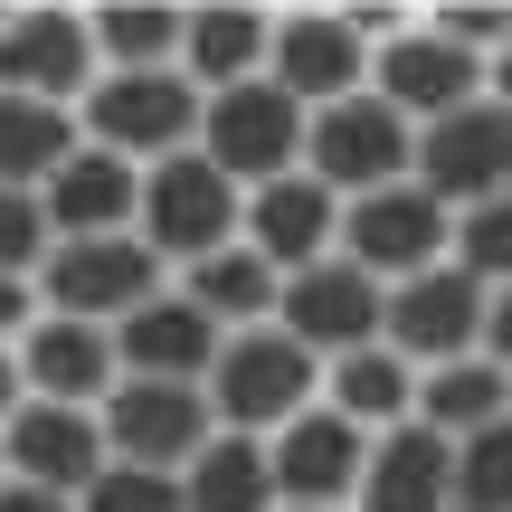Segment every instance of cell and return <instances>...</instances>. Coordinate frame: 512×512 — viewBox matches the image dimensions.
<instances>
[{"mask_svg":"<svg viewBox=\"0 0 512 512\" xmlns=\"http://www.w3.org/2000/svg\"><path fill=\"white\" fill-rule=\"evenodd\" d=\"M29 408V370H19V342H0V427Z\"/></svg>","mask_w":512,"mask_h":512,"instance_id":"obj_35","label":"cell"},{"mask_svg":"<svg viewBox=\"0 0 512 512\" xmlns=\"http://www.w3.org/2000/svg\"><path fill=\"white\" fill-rule=\"evenodd\" d=\"M76 124H86L95 152L152 171V162H171V152H200L209 95L190 86L181 67H105V76H95V95L76 105Z\"/></svg>","mask_w":512,"mask_h":512,"instance_id":"obj_1","label":"cell"},{"mask_svg":"<svg viewBox=\"0 0 512 512\" xmlns=\"http://www.w3.org/2000/svg\"><path fill=\"white\" fill-rule=\"evenodd\" d=\"M38 275H0V342H29V323H38Z\"/></svg>","mask_w":512,"mask_h":512,"instance_id":"obj_34","label":"cell"},{"mask_svg":"<svg viewBox=\"0 0 512 512\" xmlns=\"http://www.w3.org/2000/svg\"><path fill=\"white\" fill-rule=\"evenodd\" d=\"M0 512H76V503H67V494H38V484L10 475V484H0Z\"/></svg>","mask_w":512,"mask_h":512,"instance_id":"obj_36","label":"cell"},{"mask_svg":"<svg viewBox=\"0 0 512 512\" xmlns=\"http://www.w3.org/2000/svg\"><path fill=\"white\" fill-rule=\"evenodd\" d=\"M380 313H389V285H380V275H361L351 256H323V266L285 275V313H275V323L332 370V361H351V351L380 342Z\"/></svg>","mask_w":512,"mask_h":512,"instance_id":"obj_12","label":"cell"},{"mask_svg":"<svg viewBox=\"0 0 512 512\" xmlns=\"http://www.w3.org/2000/svg\"><path fill=\"white\" fill-rule=\"evenodd\" d=\"M494 418H512V370L494 351H465V361H446V370H418V427H437L446 446L484 437Z\"/></svg>","mask_w":512,"mask_h":512,"instance_id":"obj_23","label":"cell"},{"mask_svg":"<svg viewBox=\"0 0 512 512\" xmlns=\"http://www.w3.org/2000/svg\"><path fill=\"white\" fill-rule=\"evenodd\" d=\"M181 294H190L219 332H256V323H275V313H285V275H275L247 238L219 247V256H200V266L181 275Z\"/></svg>","mask_w":512,"mask_h":512,"instance_id":"obj_24","label":"cell"},{"mask_svg":"<svg viewBox=\"0 0 512 512\" xmlns=\"http://www.w3.org/2000/svg\"><path fill=\"white\" fill-rule=\"evenodd\" d=\"M494 105H512V48L494 57Z\"/></svg>","mask_w":512,"mask_h":512,"instance_id":"obj_38","label":"cell"},{"mask_svg":"<svg viewBox=\"0 0 512 512\" xmlns=\"http://www.w3.org/2000/svg\"><path fill=\"white\" fill-rule=\"evenodd\" d=\"M266 76H275L304 114L361 95V86H370V38H361V19H351V10H275Z\"/></svg>","mask_w":512,"mask_h":512,"instance_id":"obj_13","label":"cell"},{"mask_svg":"<svg viewBox=\"0 0 512 512\" xmlns=\"http://www.w3.org/2000/svg\"><path fill=\"white\" fill-rule=\"evenodd\" d=\"M266 48H275V10H247V0H209L190 10V38H181V76L200 95H228L247 76H266Z\"/></svg>","mask_w":512,"mask_h":512,"instance_id":"obj_22","label":"cell"},{"mask_svg":"<svg viewBox=\"0 0 512 512\" xmlns=\"http://www.w3.org/2000/svg\"><path fill=\"white\" fill-rule=\"evenodd\" d=\"M342 256L361 275H380V285H408V275L456 256V209H446L437 190H418V181L370 190V200L342 209Z\"/></svg>","mask_w":512,"mask_h":512,"instance_id":"obj_8","label":"cell"},{"mask_svg":"<svg viewBox=\"0 0 512 512\" xmlns=\"http://www.w3.org/2000/svg\"><path fill=\"white\" fill-rule=\"evenodd\" d=\"M0 456H10V475H19V484L86 503V494H95V475L114 465V446H105V408H57V399H29L10 427H0Z\"/></svg>","mask_w":512,"mask_h":512,"instance_id":"obj_15","label":"cell"},{"mask_svg":"<svg viewBox=\"0 0 512 512\" xmlns=\"http://www.w3.org/2000/svg\"><path fill=\"white\" fill-rule=\"evenodd\" d=\"M19 370H29V399H57V408H105L114 389H124L114 332L76 323V313H38L29 342H19Z\"/></svg>","mask_w":512,"mask_h":512,"instance_id":"obj_17","label":"cell"},{"mask_svg":"<svg viewBox=\"0 0 512 512\" xmlns=\"http://www.w3.org/2000/svg\"><path fill=\"white\" fill-rule=\"evenodd\" d=\"M86 143L67 105H38V95H0V190H48L67 171V152Z\"/></svg>","mask_w":512,"mask_h":512,"instance_id":"obj_27","label":"cell"},{"mask_svg":"<svg viewBox=\"0 0 512 512\" xmlns=\"http://www.w3.org/2000/svg\"><path fill=\"white\" fill-rule=\"evenodd\" d=\"M484 351H494V361L512 370V285L494 294V313H484Z\"/></svg>","mask_w":512,"mask_h":512,"instance_id":"obj_37","label":"cell"},{"mask_svg":"<svg viewBox=\"0 0 512 512\" xmlns=\"http://www.w3.org/2000/svg\"><path fill=\"white\" fill-rule=\"evenodd\" d=\"M143 247L162 256L171 275H190L200 256H219V247H238L247 238V190L228 181L209 152H171V162H152L143 171Z\"/></svg>","mask_w":512,"mask_h":512,"instance_id":"obj_3","label":"cell"},{"mask_svg":"<svg viewBox=\"0 0 512 512\" xmlns=\"http://www.w3.org/2000/svg\"><path fill=\"white\" fill-rule=\"evenodd\" d=\"M323 408H342L351 427H370V437H389V427L418 418V361H399L389 342L351 351V361L323 370Z\"/></svg>","mask_w":512,"mask_h":512,"instance_id":"obj_25","label":"cell"},{"mask_svg":"<svg viewBox=\"0 0 512 512\" xmlns=\"http://www.w3.org/2000/svg\"><path fill=\"white\" fill-rule=\"evenodd\" d=\"M351 512H456V446H446L437 427H418V418L370 437Z\"/></svg>","mask_w":512,"mask_h":512,"instance_id":"obj_19","label":"cell"},{"mask_svg":"<svg viewBox=\"0 0 512 512\" xmlns=\"http://www.w3.org/2000/svg\"><path fill=\"white\" fill-rule=\"evenodd\" d=\"M304 171H313V181H323L342 209L370 200V190H399V181H418V124L361 86V95H342V105L313 114V133H304Z\"/></svg>","mask_w":512,"mask_h":512,"instance_id":"obj_4","label":"cell"},{"mask_svg":"<svg viewBox=\"0 0 512 512\" xmlns=\"http://www.w3.org/2000/svg\"><path fill=\"white\" fill-rule=\"evenodd\" d=\"M38 209H48V238L57 247H67V238H124V228L143 219V171L114 162V152H95V143H76L67 171L38 190Z\"/></svg>","mask_w":512,"mask_h":512,"instance_id":"obj_20","label":"cell"},{"mask_svg":"<svg viewBox=\"0 0 512 512\" xmlns=\"http://www.w3.org/2000/svg\"><path fill=\"white\" fill-rule=\"evenodd\" d=\"M219 342H228V332L209 323V313L190 304L181 285H171V294H152L133 323H114L124 380H190V389H209V361H219Z\"/></svg>","mask_w":512,"mask_h":512,"instance_id":"obj_21","label":"cell"},{"mask_svg":"<svg viewBox=\"0 0 512 512\" xmlns=\"http://www.w3.org/2000/svg\"><path fill=\"white\" fill-rule=\"evenodd\" d=\"M0 484H10V456H0Z\"/></svg>","mask_w":512,"mask_h":512,"instance_id":"obj_39","label":"cell"},{"mask_svg":"<svg viewBox=\"0 0 512 512\" xmlns=\"http://www.w3.org/2000/svg\"><path fill=\"white\" fill-rule=\"evenodd\" d=\"M304 133H313V114L294 105L275 76H247V86L209 95L200 152H209L238 190H266V181H285V171H304Z\"/></svg>","mask_w":512,"mask_h":512,"instance_id":"obj_6","label":"cell"},{"mask_svg":"<svg viewBox=\"0 0 512 512\" xmlns=\"http://www.w3.org/2000/svg\"><path fill=\"white\" fill-rule=\"evenodd\" d=\"M418 190H437L446 209H475V200H503L512 190V105H465L446 124L418 133Z\"/></svg>","mask_w":512,"mask_h":512,"instance_id":"obj_16","label":"cell"},{"mask_svg":"<svg viewBox=\"0 0 512 512\" xmlns=\"http://www.w3.org/2000/svg\"><path fill=\"white\" fill-rule=\"evenodd\" d=\"M313 399H323V361H313L285 323L228 332L219 361H209V408H219V427H238V437H275V427H294Z\"/></svg>","mask_w":512,"mask_h":512,"instance_id":"obj_2","label":"cell"},{"mask_svg":"<svg viewBox=\"0 0 512 512\" xmlns=\"http://www.w3.org/2000/svg\"><path fill=\"white\" fill-rule=\"evenodd\" d=\"M484 313H494V285H475V275L446 256V266L389 285L380 342L399 351V361H418V370H446V361H465V351H484Z\"/></svg>","mask_w":512,"mask_h":512,"instance_id":"obj_9","label":"cell"},{"mask_svg":"<svg viewBox=\"0 0 512 512\" xmlns=\"http://www.w3.org/2000/svg\"><path fill=\"white\" fill-rule=\"evenodd\" d=\"M266 456H275V503H294V512H351L361 465H370V427H351L342 408L313 399L294 427L266 437Z\"/></svg>","mask_w":512,"mask_h":512,"instance_id":"obj_14","label":"cell"},{"mask_svg":"<svg viewBox=\"0 0 512 512\" xmlns=\"http://www.w3.org/2000/svg\"><path fill=\"white\" fill-rule=\"evenodd\" d=\"M105 57H95V19L86 10H10L0 19V95H38V105H86Z\"/></svg>","mask_w":512,"mask_h":512,"instance_id":"obj_10","label":"cell"},{"mask_svg":"<svg viewBox=\"0 0 512 512\" xmlns=\"http://www.w3.org/2000/svg\"><path fill=\"white\" fill-rule=\"evenodd\" d=\"M370 95H380V105H399L408 124L427 133V124H446V114L484 105V95H494V67H484L475 48H456V38L418 10L380 57H370Z\"/></svg>","mask_w":512,"mask_h":512,"instance_id":"obj_7","label":"cell"},{"mask_svg":"<svg viewBox=\"0 0 512 512\" xmlns=\"http://www.w3.org/2000/svg\"><path fill=\"white\" fill-rule=\"evenodd\" d=\"M247 247L266 256L275 275L323 266V256H342V200H332L313 171H285V181L247 190Z\"/></svg>","mask_w":512,"mask_h":512,"instance_id":"obj_18","label":"cell"},{"mask_svg":"<svg viewBox=\"0 0 512 512\" xmlns=\"http://www.w3.org/2000/svg\"><path fill=\"white\" fill-rule=\"evenodd\" d=\"M95 19V57L105 67H181V38H190V10H162V0H114V10H86Z\"/></svg>","mask_w":512,"mask_h":512,"instance_id":"obj_28","label":"cell"},{"mask_svg":"<svg viewBox=\"0 0 512 512\" xmlns=\"http://www.w3.org/2000/svg\"><path fill=\"white\" fill-rule=\"evenodd\" d=\"M427 19H437L456 48H475V57H484V48L503 57V48H512V0H437Z\"/></svg>","mask_w":512,"mask_h":512,"instance_id":"obj_33","label":"cell"},{"mask_svg":"<svg viewBox=\"0 0 512 512\" xmlns=\"http://www.w3.org/2000/svg\"><path fill=\"white\" fill-rule=\"evenodd\" d=\"M152 294H171V266L143 247V228H124V238H67L38 266V304L76 313V323H105V332L133 323Z\"/></svg>","mask_w":512,"mask_h":512,"instance_id":"obj_5","label":"cell"},{"mask_svg":"<svg viewBox=\"0 0 512 512\" xmlns=\"http://www.w3.org/2000/svg\"><path fill=\"white\" fill-rule=\"evenodd\" d=\"M456 503L465 512H512V418L456 446Z\"/></svg>","mask_w":512,"mask_h":512,"instance_id":"obj_30","label":"cell"},{"mask_svg":"<svg viewBox=\"0 0 512 512\" xmlns=\"http://www.w3.org/2000/svg\"><path fill=\"white\" fill-rule=\"evenodd\" d=\"M48 209H38V190H0V275H38L48 266Z\"/></svg>","mask_w":512,"mask_h":512,"instance_id":"obj_32","label":"cell"},{"mask_svg":"<svg viewBox=\"0 0 512 512\" xmlns=\"http://www.w3.org/2000/svg\"><path fill=\"white\" fill-rule=\"evenodd\" d=\"M456 266L475 275V285H512V190L503 200H475V209H456Z\"/></svg>","mask_w":512,"mask_h":512,"instance_id":"obj_29","label":"cell"},{"mask_svg":"<svg viewBox=\"0 0 512 512\" xmlns=\"http://www.w3.org/2000/svg\"><path fill=\"white\" fill-rule=\"evenodd\" d=\"M181 494H190V512H285V503H275V456H266V437H238V427H219V437L190 456Z\"/></svg>","mask_w":512,"mask_h":512,"instance_id":"obj_26","label":"cell"},{"mask_svg":"<svg viewBox=\"0 0 512 512\" xmlns=\"http://www.w3.org/2000/svg\"><path fill=\"white\" fill-rule=\"evenodd\" d=\"M76 512H190V494H181V475H143V465H105V475H95V494L76 503Z\"/></svg>","mask_w":512,"mask_h":512,"instance_id":"obj_31","label":"cell"},{"mask_svg":"<svg viewBox=\"0 0 512 512\" xmlns=\"http://www.w3.org/2000/svg\"><path fill=\"white\" fill-rule=\"evenodd\" d=\"M219 437V408L190 380H124L105 399V446L114 465H143V475H190V456Z\"/></svg>","mask_w":512,"mask_h":512,"instance_id":"obj_11","label":"cell"},{"mask_svg":"<svg viewBox=\"0 0 512 512\" xmlns=\"http://www.w3.org/2000/svg\"><path fill=\"white\" fill-rule=\"evenodd\" d=\"M456 512H465V503H456Z\"/></svg>","mask_w":512,"mask_h":512,"instance_id":"obj_40","label":"cell"},{"mask_svg":"<svg viewBox=\"0 0 512 512\" xmlns=\"http://www.w3.org/2000/svg\"><path fill=\"white\" fill-rule=\"evenodd\" d=\"M285 512H294V503H285Z\"/></svg>","mask_w":512,"mask_h":512,"instance_id":"obj_41","label":"cell"}]
</instances>
